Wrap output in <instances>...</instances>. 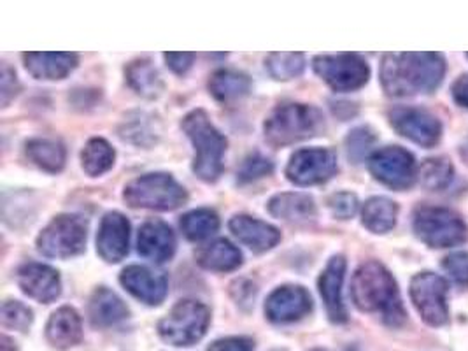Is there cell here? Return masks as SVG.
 <instances>
[{
	"instance_id": "obj_1",
	"label": "cell",
	"mask_w": 468,
	"mask_h": 351,
	"mask_svg": "<svg viewBox=\"0 0 468 351\" xmlns=\"http://www.w3.org/2000/svg\"><path fill=\"white\" fill-rule=\"evenodd\" d=\"M446 74L441 53H388L381 64V85L389 97L431 93Z\"/></svg>"
},
{
	"instance_id": "obj_2",
	"label": "cell",
	"mask_w": 468,
	"mask_h": 351,
	"mask_svg": "<svg viewBox=\"0 0 468 351\" xmlns=\"http://www.w3.org/2000/svg\"><path fill=\"white\" fill-rule=\"evenodd\" d=\"M351 295L358 309L365 313H378L386 325H404L407 314L399 285L383 263L370 261L360 265L351 283Z\"/></svg>"
},
{
	"instance_id": "obj_3",
	"label": "cell",
	"mask_w": 468,
	"mask_h": 351,
	"mask_svg": "<svg viewBox=\"0 0 468 351\" xmlns=\"http://www.w3.org/2000/svg\"><path fill=\"white\" fill-rule=\"evenodd\" d=\"M181 127L195 146V175L207 183H213L223 173L227 139L211 123L206 111L197 110L186 114Z\"/></svg>"
},
{
	"instance_id": "obj_4",
	"label": "cell",
	"mask_w": 468,
	"mask_h": 351,
	"mask_svg": "<svg viewBox=\"0 0 468 351\" xmlns=\"http://www.w3.org/2000/svg\"><path fill=\"white\" fill-rule=\"evenodd\" d=\"M324 129L323 112L314 106L286 102L279 104L265 120V139L272 146H288L311 139Z\"/></svg>"
},
{
	"instance_id": "obj_5",
	"label": "cell",
	"mask_w": 468,
	"mask_h": 351,
	"mask_svg": "<svg viewBox=\"0 0 468 351\" xmlns=\"http://www.w3.org/2000/svg\"><path fill=\"white\" fill-rule=\"evenodd\" d=\"M123 198L130 207L172 211L186 202L188 194L171 175L153 173L130 181Z\"/></svg>"
},
{
	"instance_id": "obj_6",
	"label": "cell",
	"mask_w": 468,
	"mask_h": 351,
	"mask_svg": "<svg viewBox=\"0 0 468 351\" xmlns=\"http://www.w3.org/2000/svg\"><path fill=\"white\" fill-rule=\"evenodd\" d=\"M414 232L430 248H452L468 239L465 219L441 206H421L414 213Z\"/></svg>"
},
{
	"instance_id": "obj_7",
	"label": "cell",
	"mask_w": 468,
	"mask_h": 351,
	"mask_svg": "<svg viewBox=\"0 0 468 351\" xmlns=\"http://www.w3.org/2000/svg\"><path fill=\"white\" fill-rule=\"evenodd\" d=\"M211 313L202 303L181 301L158 324L160 337L172 346H192L209 327Z\"/></svg>"
},
{
	"instance_id": "obj_8",
	"label": "cell",
	"mask_w": 468,
	"mask_h": 351,
	"mask_svg": "<svg viewBox=\"0 0 468 351\" xmlns=\"http://www.w3.org/2000/svg\"><path fill=\"white\" fill-rule=\"evenodd\" d=\"M86 223L74 215L51 219L37 238V250L49 259H70L85 250Z\"/></svg>"
},
{
	"instance_id": "obj_9",
	"label": "cell",
	"mask_w": 468,
	"mask_h": 351,
	"mask_svg": "<svg viewBox=\"0 0 468 351\" xmlns=\"http://www.w3.org/2000/svg\"><path fill=\"white\" fill-rule=\"evenodd\" d=\"M410 299L428 325L442 327L449 322V283L435 272H420L410 282Z\"/></svg>"
},
{
	"instance_id": "obj_10",
	"label": "cell",
	"mask_w": 468,
	"mask_h": 351,
	"mask_svg": "<svg viewBox=\"0 0 468 351\" xmlns=\"http://www.w3.org/2000/svg\"><path fill=\"white\" fill-rule=\"evenodd\" d=\"M313 66L321 80L335 91L358 90L370 78L367 62L355 53L320 55L314 58Z\"/></svg>"
},
{
	"instance_id": "obj_11",
	"label": "cell",
	"mask_w": 468,
	"mask_h": 351,
	"mask_svg": "<svg viewBox=\"0 0 468 351\" xmlns=\"http://www.w3.org/2000/svg\"><path fill=\"white\" fill-rule=\"evenodd\" d=\"M368 171L393 190H407L416 183L418 164L410 152L400 146H386L368 158Z\"/></svg>"
},
{
	"instance_id": "obj_12",
	"label": "cell",
	"mask_w": 468,
	"mask_h": 351,
	"mask_svg": "<svg viewBox=\"0 0 468 351\" xmlns=\"http://www.w3.org/2000/svg\"><path fill=\"white\" fill-rule=\"evenodd\" d=\"M389 123L402 137L423 148H433L442 139V123L430 111L400 106L389 111Z\"/></svg>"
},
{
	"instance_id": "obj_13",
	"label": "cell",
	"mask_w": 468,
	"mask_h": 351,
	"mask_svg": "<svg viewBox=\"0 0 468 351\" xmlns=\"http://www.w3.org/2000/svg\"><path fill=\"white\" fill-rule=\"evenodd\" d=\"M337 173V156L326 148L300 150L290 158L286 176L298 186H311L328 181Z\"/></svg>"
},
{
	"instance_id": "obj_14",
	"label": "cell",
	"mask_w": 468,
	"mask_h": 351,
	"mask_svg": "<svg viewBox=\"0 0 468 351\" xmlns=\"http://www.w3.org/2000/svg\"><path fill=\"white\" fill-rule=\"evenodd\" d=\"M313 309L309 292L303 286L286 285L274 290L267 303L265 314L274 324H292Z\"/></svg>"
},
{
	"instance_id": "obj_15",
	"label": "cell",
	"mask_w": 468,
	"mask_h": 351,
	"mask_svg": "<svg viewBox=\"0 0 468 351\" xmlns=\"http://www.w3.org/2000/svg\"><path fill=\"white\" fill-rule=\"evenodd\" d=\"M16 282L23 293L44 304L53 303L62 292L58 272L44 263H25L16 272Z\"/></svg>"
},
{
	"instance_id": "obj_16",
	"label": "cell",
	"mask_w": 468,
	"mask_h": 351,
	"mask_svg": "<svg viewBox=\"0 0 468 351\" xmlns=\"http://www.w3.org/2000/svg\"><path fill=\"white\" fill-rule=\"evenodd\" d=\"M130 246V223L122 213H107L97 234V251L106 262H122Z\"/></svg>"
},
{
	"instance_id": "obj_17",
	"label": "cell",
	"mask_w": 468,
	"mask_h": 351,
	"mask_svg": "<svg viewBox=\"0 0 468 351\" xmlns=\"http://www.w3.org/2000/svg\"><path fill=\"white\" fill-rule=\"evenodd\" d=\"M122 285L149 306H158L167 295V278L143 265H130L120 276Z\"/></svg>"
},
{
	"instance_id": "obj_18",
	"label": "cell",
	"mask_w": 468,
	"mask_h": 351,
	"mask_svg": "<svg viewBox=\"0 0 468 351\" xmlns=\"http://www.w3.org/2000/svg\"><path fill=\"white\" fill-rule=\"evenodd\" d=\"M344 274H346V259L342 255H335L330 259V262L326 263L318 282L326 313L334 324L347 322V311L342 301Z\"/></svg>"
},
{
	"instance_id": "obj_19",
	"label": "cell",
	"mask_w": 468,
	"mask_h": 351,
	"mask_svg": "<svg viewBox=\"0 0 468 351\" xmlns=\"http://www.w3.org/2000/svg\"><path fill=\"white\" fill-rule=\"evenodd\" d=\"M137 251L151 262L164 263L171 261L176 251V236L171 227L158 219L146 221L139 230Z\"/></svg>"
},
{
	"instance_id": "obj_20",
	"label": "cell",
	"mask_w": 468,
	"mask_h": 351,
	"mask_svg": "<svg viewBox=\"0 0 468 351\" xmlns=\"http://www.w3.org/2000/svg\"><path fill=\"white\" fill-rule=\"evenodd\" d=\"M230 230L239 241L251 248L255 253H263L281 241V232L276 227L246 215L230 219Z\"/></svg>"
},
{
	"instance_id": "obj_21",
	"label": "cell",
	"mask_w": 468,
	"mask_h": 351,
	"mask_svg": "<svg viewBox=\"0 0 468 351\" xmlns=\"http://www.w3.org/2000/svg\"><path fill=\"white\" fill-rule=\"evenodd\" d=\"M46 337L49 345H53L58 350L76 346L83 337V325L78 311L72 307L57 309L48 320Z\"/></svg>"
},
{
	"instance_id": "obj_22",
	"label": "cell",
	"mask_w": 468,
	"mask_h": 351,
	"mask_svg": "<svg viewBox=\"0 0 468 351\" xmlns=\"http://www.w3.org/2000/svg\"><path fill=\"white\" fill-rule=\"evenodd\" d=\"M27 70L36 80H64L78 66V55L74 53H25Z\"/></svg>"
},
{
	"instance_id": "obj_23",
	"label": "cell",
	"mask_w": 468,
	"mask_h": 351,
	"mask_svg": "<svg viewBox=\"0 0 468 351\" xmlns=\"http://www.w3.org/2000/svg\"><path fill=\"white\" fill-rule=\"evenodd\" d=\"M88 314L95 327H112L127 318L128 307L114 292L101 286L90 299Z\"/></svg>"
},
{
	"instance_id": "obj_24",
	"label": "cell",
	"mask_w": 468,
	"mask_h": 351,
	"mask_svg": "<svg viewBox=\"0 0 468 351\" xmlns=\"http://www.w3.org/2000/svg\"><path fill=\"white\" fill-rule=\"evenodd\" d=\"M269 211L272 217L288 223H311L316 218V204L305 194H279L271 198Z\"/></svg>"
},
{
	"instance_id": "obj_25",
	"label": "cell",
	"mask_w": 468,
	"mask_h": 351,
	"mask_svg": "<svg viewBox=\"0 0 468 351\" xmlns=\"http://www.w3.org/2000/svg\"><path fill=\"white\" fill-rule=\"evenodd\" d=\"M197 262L204 269L227 272L234 271L242 263V253L227 239H216L197 251Z\"/></svg>"
},
{
	"instance_id": "obj_26",
	"label": "cell",
	"mask_w": 468,
	"mask_h": 351,
	"mask_svg": "<svg viewBox=\"0 0 468 351\" xmlns=\"http://www.w3.org/2000/svg\"><path fill=\"white\" fill-rule=\"evenodd\" d=\"M251 90V80L239 70L221 69L214 72L209 80V91L216 101L219 102H232L237 99H242Z\"/></svg>"
},
{
	"instance_id": "obj_27",
	"label": "cell",
	"mask_w": 468,
	"mask_h": 351,
	"mask_svg": "<svg viewBox=\"0 0 468 351\" xmlns=\"http://www.w3.org/2000/svg\"><path fill=\"white\" fill-rule=\"evenodd\" d=\"M399 217V206L388 197L368 198L363 206V225L374 234L389 232Z\"/></svg>"
},
{
	"instance_id": "obj_28",
	"label": "cell",
	"mask_w": 468,
	"mask_h": 351,
	"mask_svg": "<svg viewBox=\"0 0 468 351\" xmlns=\"http://www.w3.org/2000/svg\"><path fill=\"white\" fill-rule=\"evenodd\" d=\"M125 74H127L128 85L132 87V90L146 99H156L164 90V81L160 78V72L146 58L132 62L125 69Z\"/></svg>"
},
{
	"instance_id": "obj_29",
	"label": "cell",
	"mask_w": 468,
	"mask_h": 351,
	"mask_svg": "<svg viewBox=\"0 0 468 351\" xmlns=\"http://www.w3.org/2000/svg\"><path fill=\"white\" fill-rule=\"evenodd\" d=\"M27 156L43 171L60 173L65 165V148L51 139H30L25 146Z\"/></svg>"
},
{
	"instance_id": "obj_30",
	"label": "cell",
	"mask_w": 468,
	"mask_h": 351,
	"mask_svg": "<svg viewBox=\"0 0 468 351\" xmlns=\"http://www.w3.org/2000/svg\"><path fill=\"white\" fill-rule=\"evenodd\" d=\"M114 150L106 139L95 137L86 143L85 150L81 154V164L88 176H101L107 173L114 164Z\"/></svg>"
},
{
	"instance_id": "obj_31",
	"label": "cell",
	"mask_w": 468,
	"mask_h": 351,
	"mask_svg": "<svg viewBox=\"0 0 468 351\" xmlns=\"http://www.w3.org/2000/svg\"><path fill=\"white\" fill-rule=\"evenodd\" d=\"M219 229V218L211 209H195L181 218V230L190 241H204Z\"/></svg>"
},
{
	"instance_id": "obj_32",
	"label": "cell",
	"mask_w": 468,
	"mask_h": 351,
	"mask_svg": "<svg viewBox=\"0 0 468 351\" xmlns=\"http://www.w3.org/2000/svg\"><path fill=\"white\" fill-rule=\"evenodd\" d=\"M454 177V167L447 156H433L421 165V183L430 192H442Z\"/></svg>"
},
{
	"instance_id": "obj_33",
	"label": "cell",
	"mask_w": 468,
	"mask_h": 351,
	"mask_svg": "<svg viewBox=\"0 0 468 351\" xmlns=\"http://www.w3.org/2000/svg\"><path fill=\"white\" fill-rule=\"evenodd\" d=\"M271 76L277 81H288L303 72L305 58L302 53H271L265 60Z\"/></svg>"
},
{
	"instance_id": "obj_34",
	"label": "cell",
	"mask_w": 468,
	"mask_h": 351,
	"mask_svg": "<svg viewBox=\"0 0 468 351\" xmlns=\"http://www.w3.org/2000/svg\"><path fill=\"white\" fill-rule=\"evenodd\" d=\"M374 143H376V135L368 127H358L349 132L346 139V150H347L349 160L353 164H360L363 158L370 154Z\"/></svg>"
},
{
	"instance_id": "obj_35",
	"label": "cell",
	"mask_w": 468,
	"mask_h": 351,
	"mask_svg": "<svg viewBox=\"0 0 468 351\" xmlns=\"http://www.w3.org/2000/svg\"><path fill=\"white\" fill-rule=\"evenodd\" d=\"M32 311L23 306L18 301H5L2 304V325L5 329L20 330L25 332L32 325Z\"/></svg>"
},
{
	"instance_id": "obj_36",
	"label": "cell",
	"mask_w": 468,
	"mask_h": 351,
	"mask_svg": "<svg viewBox=\"0 0 468 351\" xmlns=\"http://www.w3.org/2000/svg\"><path fill=\"white\" fill-rule=\"evenodd\" d=\"M272 171H274V164L267 156H261L258 154H250L237 171V181L239 183H251V181H256L260 177L272 175Z\"/></svg>"
},
{
	"instance_id": "obj_37",
	"label": "cell",
	"mask_w": 468,
	"mask_h": 351,
	"mask_svg": "<svg viewBox=\"0 0 468 351\" xmlns=\"http://www.w3.org/2000/svg\"><path fill=\"white\" fill-rule=\"evenodd\" d=\"M442 267L456 285L468 286V251H456L447 255Z\"/></svg>"
},
{
	"instance_id": "obj_38",
	"label": "cell",
	"mask_w": 468,
	"mask_h": 351,
	"mask_svg": "<svg viewBox=\"0 0 468 351\" xmlns=\"http://www.w3.org/2000/svg\"><path fill=\"white\" fill-rule=\"evenodd\" d=\"M328 207L332 209L334 217L341 219H349L355 217L358 211V198L355 194L349 192H341L328 198Z\"/></svg>"
},
{
	"instance_id": "obj_39",
	"label": "cell",
	"mask_w": 468,
	"mask_h": 351,
	"mask_svg": "<svg viewBox=\"0 0 468 351\" xmlns=\"http://www.w3.org/2000/svg\"><path fill=\"white\" fill-rule=\"evenodd\" d=\"M2 87H0V95H2V106L5 108L16 95L20 90V83L16 80V74L7 64H2Z\"/></svg>"
},
{
	"instance_id": "obj_40",
	"label": "cell",
	"mask_w": 468,
	"mask_h": 351,
	"mask_svg": "<svg viewBox=\"0 0 468 351\" xmlns=\"http://www.w3.org/2000/svg\"><path fill=\"white\" fill-rule=\"evenodd\" d=\"M253 343L246 337H227L219 339L207 351H253Z\"/></svg>"
},
{
	"instance_id": "obj_41",
	"label": "cell",
	"mask_w": 468,
	"mask_h": 351,
	"mask_svg": "<svg viewBox=\"0 0 468 351\" xmlns=\"http://www.w3.org/2000/svg\"><path fill=\"white\" fill-rule=\"evenodd\" d=\"M165 62L176 74H185L193 64V53H165Z\"/></svg>"
},
{
	"instance_id": "obj_42",
	"label": "cell",
	"mask_w": 468,
	"mask_h": 351,
	"mask_svg": "<svg viewBox=\"0 0 468 351\" xmlns=\"http://www.w3.org/2000/svg\"><path fill=\"white\" fill-rule=\"evenodd\" d=\"M451 95L454 102L468 110V74H462L451 87Z\"/></svg>"
},
{
	"instance_id": "obj_43",
	"label": "cell",
	"mask_w": 468,
	"mask_h": 351,
	"mask_svg": "<svg viewBox=\"0 0 468 351\" xmlns=\"http://www.w3.org/2000/svg\"><path fill=\"white\" fill-rule=\"evenodd\" d=\"M2 351H16L15 345H13V341H11L7 335H4V337H2Z\"/></svg>"
},
{
	"instance_id": "obj_44",
	"label": "cell",
	"mask_w": 468,
	"mask_h": 351,
	"mask_svg": "<svg viewBox=\"0 0 468 351\" xmlns=\"http://www.w3.org/2000/svg\"><path fill=\"white\" fill-rule=\"evenodd\" d=\"M460 156H462V160L468 165V139L460 146Z\"/></svg>"
},
{
	"instance_id": "obj_45",
	"label": "cell",
	"mask_w": 468,
	"mask_h": 351,
	"mask_svg": "<svg viewBox=\"0 0 468 351\" xmlns=\"http://www.w3.org/2000/svg\"><path fill=\"white\" fill-rule=\"evenodd\" d=\"M313 351H324V350H313Z\"/></svg>"
},
{
	"instance_id": "obj_46",
	"label": "cell",
	"mask_w": 468,
	"mask_h": 351,
	"mask_svg": "<svg viewBox=\"0 0 468 351\" xmlns=\"http://www.w3.org/2000/svg\"><path fill=\"white\" fill-rule=\"evenodd\" d=\"M467 57H468V55H467Z\"/></svg>"
}]
</instances>
